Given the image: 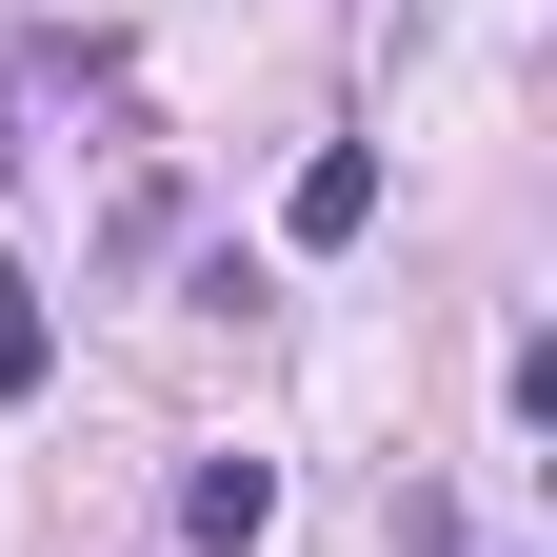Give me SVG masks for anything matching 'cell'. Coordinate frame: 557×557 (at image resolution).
Returning a JSON list of instances; mask_svg holds the SVG:
<instances>
[{
	"label": "cell",
	"mask_w": 557,
	"mask_h": 557,
	"mask_svg": "<svg viewBox=\"0 0 557 557\" xmlns=\"http://www.w3.org/2000/svg\"><path fill=\"white\" fill-rule=\"evenodd\" d=\"M259 518H278V458H199V478H180V537H199V557H239Z\"/></svg>",
	"instance_id": "7a4b0ae2"
},
{
	"label": "cell",
	"mask_w": 557,
	"mask_h": 557,
	"mask_svg": "<svg viewBox=\"0 0 557 557\" xmlns=\"http://www.w3.org/2000/svg\"><path fill=\"white\" fill-rule=\"evenodd\" d=\"M278 220H299V259H338V239L379 220V139H319V160H299V199H278Z\"/></svg>",
	"instance_id": "6da1fadb"
},
{
	"label": "cell",
	"mask_w": 557,
	"mask_h": 557,
	"mask_svg": "<svg viewBox=\"0 0 557 557\" xmlns=\"http://www.w3.org/2000/svg\"><path fill=\"white\" fill-rule=\"evenodd\" d=\"M60 379V319H40V278H0V398H40Z\"/></svg>",
	"instance_id": "3957f363"
}]
</instances>
